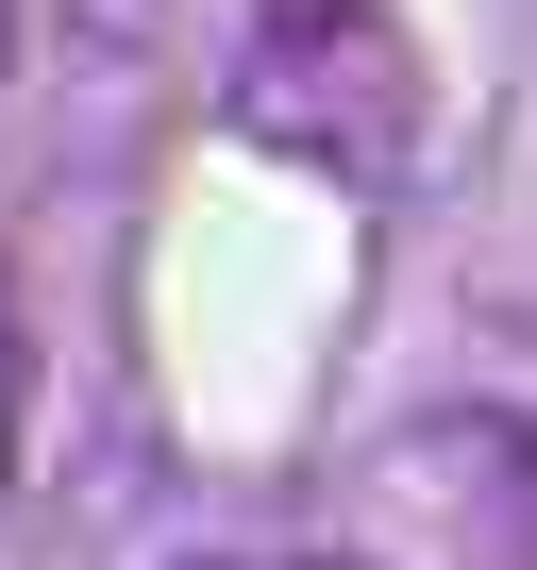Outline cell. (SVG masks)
<instances>
[{"instance_id": "1", "label": "cell", "mask_w": 537, "mask_h": 570, "mask_svg": "<svg viewBox=\"0 0 537 570\" xmlns=\"http://www.w3.org/2000/svg\"><path fill=\"white\" fill-rule=\"evenodd\" d=\"M218 118L252 151H286L303 185L387 202L420 168V35L387 18V0H268V18L235 35V68H218Z\"/></svg>"}, {"instance_id": "2", "label": "cell", "mask_w": 537, "mask_h": 570, "mask_svg": "<svg viewBox=\"0 0 537 570\" xmlns=\"http://www.w3.org/2000/svg\"><path fill=\"white\" fill-rule=\"evenodd\" d=\"M235 570H353V553H235Z\"/></svg>"}, {"instance_id": "3", "label": "cell", "mask_w": 537, "mask_h": 570, "mask_svg": "<svg viewBox=\"0 0 537 570\" xmlns=\"http://www.w3.org/2000/svg\"><path fill=\"white\" fill-rule=\"evenodd\" d=\"M0 403H18V320H0Z\"/></svg>"}]
</instances>
